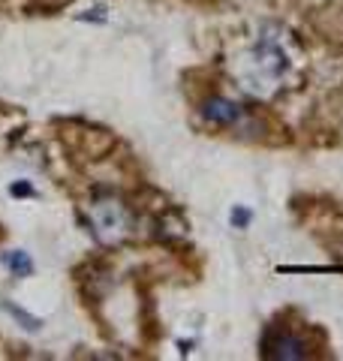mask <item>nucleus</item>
<instances>
[{
	"instance_id": "obj_4",
	"label": "nucleus",
	"mask_w": 343,
	"mask_h": 361,
	"mask_svg": "<svg viewBox=\"0 0 343 361\" xmlns=\"http://www.w3.org/2000/svg\"><path fill=\"white\" fill-rule=\"evenodd\" d=\"M202 118L214 123V127H235V123L244 118V106L232 103V99H226V97H211L202 103Z\"/></svg>"
},
{
	"instance_id": "obj_6",
	"label": "nucleus",
	"mask_w": 343,
	"mask_h": 361,
	"mask_svg": "<svg viewBox=\"0 0 343 361\" xmlns=\"http://www.w3.org/2000/svg\"><path fill=\"white\" fill-rule=\"evenodd\" d=\"M6 310H9V313H13V316H16V319H18L21 325H25V329H40V319H30V316H28V313H21L18 307H13V304H6Z\"/></svg>"
},
{
	"instance_id": "obj_2",
	"label": "nucleus",
	"mask_w": 343,
	"mask_h": 361,
	"mask_svg": "<svg viewBox=\"0 0 343 361\" xmlns=\"http://www.w3.org/2000/svg\"><path fill=\"white\" fill-rule=\"evenodd\" d=\"M250 61H253L256 75L265 78V82H277V78L286 73V66H289L280 39L271 37V30L259 37V42L253 45V54H250Z\"/></svg>"
},
{
	"instance_id": "obj_8",
	"label": "nucleus",
	"mask_w": 343,
	"mask_h": 361,
	"mask_svg": "<svg viewBox=\"0 0 343 361\" xmlns=\"http://www.w3.org/2000/svg\"><path fill=\"white\" fill-rule=\"evenodd\" d=\"M13 193H16V196H33V187H28V184H16V187H13Z\"/></svg>"
},
{
	"instance_id": "obj_7",
	"label": "nucleus",
	"mask_w": 343,
	"mask_h": 361,
	"mask_svg": "<svg viewBox=\"0 0 343 361\" xmlns=\"http://www.w3.org/2000/svg\"><path fill=\"white\" fill-rule=\"evenodd\" d=\"M232 223L238 226V229H244V226L250 223V211H247V208H235V211H232Z\"/></svg>"
},
{
	"instance_id": "obj_3",
	"label": "nucleus",
	"mask_w": 343,
	"mask_h": 361,
	"mask_svg": "<svg viewBox=\"0 0 343 361\" xmlns=\"http://www.w3.org/2000/svg\"><path fill=\"white\" fill-rule=\"evenodd\" d=\"M262 355L265 358H280V361H292V358H307V343L301 334H295L289 329H271L262 341Z\"/></svg>"
},
{
	"instance_id": "obj_1",
	"label": "nucleus",
	"mask_w": 343,
	"mask_h": 361,
	"mask_svg": "<svg viewBox=\"0 0 343 361\" xmlns=\"http://www.w3.org/2000/svg\"><path fill=\"white\" fill-rule=\"evenodd\" d=\"M82 220L102 247H118L133 232V211L127 208V202L112 193H97L90 199L85 205Z\"/></svg>"
},
{
	"instance_id": "obj_5",
	"label": "nucleus",
	"mask_w": 343,
	"mask_h": 361,
	"mask_svg": "<svg viewBox=\"0 0 343 361\" xmlns=\"http://www.w3.org/2000/svg\"><path fill=\"white\" fill-rule=\"evenodd\" d=\"M0 259H4V265L9 268V274H13V277H28L30 271H33L30 256L21 253V250H9V253H4Z\"/></svg>"
}]
</instances>
